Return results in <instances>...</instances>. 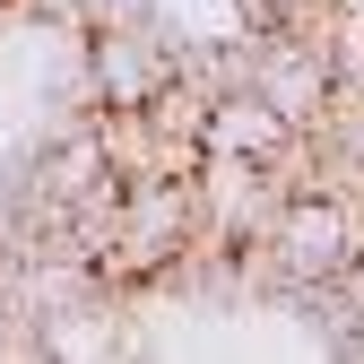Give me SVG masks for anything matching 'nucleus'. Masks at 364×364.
<instances>
[{
  "mask_svg": "<svg viewBox=\"0 0 364 364\" xmlns=\"http://www.w3.org/2000/svg\"><path fill=\"white\" fill-rule=\"evenodd\" d=\"M78 78H87L96 105H148L173 78V35L156 18H139V26H87L78 35Z\"/></svg>",
  "mask_w": 364,
  "mask_h": 364,
  "instance_id": "obj_2",
  "label": "nucleus"
},
{
  "mask_svg": "<svg viewBox=\"0 0 364 364\" xmlns=\"http://www.w3.org/2000/svg\"><path fill=\"white\" fill-rule=\"evenodd\" d=\"M287 130H295V122L269 113L252 87H225V96H208V130H200V148H208V156H260V165H269V156L287 148Z\"/></svg>",
  "mask_w": 364,
  "mask_h": 364,
  "instance_id": "obj_4",
  "label": "nucleus"
},
{
  "mask_svg": "<svg viewBox=\"0 0 364 364\" xmlns=\"http://www.w3.org/2000/svg\"><path fill=\"white\" fill-rule=\"evenodd\" d=\"M243 87L269 105V113H287L295 130L330 105V87H338V70H330V53L312 35H295V26H252V53H243Z\"/></svg>",
  "mask_w": 364,
  "mask_h": 364,
  "instance_id": "obj_3",
  "label": "nucleus"
},
{
  "mask_svg": "<svg viewBox=\"0 0 364 364\" xmlns=\"http://www.w3.org/2000/svg\"><path fill=\"white\" fill-rule=\"evenodd\" d=\"M260 252H269V269H278V295L347 278L355 269V208L338 191H287V208L260 235Z\"/></svg>",
  "mask_w": 364,
  "mask_h": 364,
  "instance_id": "obj_1",
  "label": "nucleus"
}]
</instances>
